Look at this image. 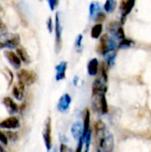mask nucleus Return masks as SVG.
I'll list each match as a JSON object with an SVG mask.
<instances>
[{
    "mask_svg": "<svg viewBox=\"0 0 151 152\" xmlns=\"http://www.w3.org/2000/svg\"><path fill=\"white\" fill-rule=\"evenodd\" d=\"M54 30H55V53H60L62 48V26L60 18V12H57L55 14Z\"/></svg>",
    "mask_w": 151,
    "mask_h": 152,
    "instance_id": "1",
    "label": "nucleus"
},
{
    "mask_svg": "<svg viewBox=\"0 0 151 152\" xmlns=\"http://www.w3.org/2000/svg\"><path fill=\"white\" fill-rule=\"evenodd\" d=\"M20 38L18 34H2L0 35V45L7 48L17 47L20 44Z\"/></svg>",
    "mask_w": 151,
    "mask_h": 152,
    "instance_id": "2",
    "label": "nucleus"
},
{
    "mask_svg": "<svg viewBox=\"0 0 151 152\" xmlns=\"http://www.w3.org/2000/svg\"><path fill=\"white\" fill-rule=\"evenodd\" d=\"M135 4V0H121L119 10L121 12V19L120 23L122 25L125 24L127 16L131 13L132 10L133 9V6Z\"/></svg>",
    "mask_w": 151,
    "mask_h": 152,
    "instance_id": "3",
    "label": "nucleus"
},
{
    "mask_svg": "<svg viewBox=\"0 0 151 152\" xmlns=\"http://www.w3.org/2000/svg\"><path fill=\"white\" fill-rule=\"evenodd\" d=\"M43 139L44 142L45 148L47 151H50L52 149V120L48 117L44 122V131H43Z\"/></svg>",
    "mask_w": 151,
    "mask_h": 152,
    "instance_id": "4",
    "label": "nucleus"
},
{
    "mask_svg": "<svg viewBox=\"0 0 151 152\" xmlns=\"http://www.w3.org/2000/svg\"><path fill=\"white\" fill-rule=\"evenodd\" d=\"M115 147L114 136L110 133H106L103 138L100 140V149L101 152H113Z\"/></svg>",
    "mask_w": 151,
    "mask_h": 152,
    "instance_id": "5",
    "label": "nucleus"
},
{
    "mask_svg": "<svg viewBox=\"0 0 151 152\" xmlns=\"http://www.w3.org/2000/svg\"><path fill=\"white\" fill-rule=\"evenodd\" d=\"M18 78H19V81L24 86H30L36 82V75L34 71L21 69L18 73Z\"/></svg>",
    "mask_w": 151,
    "mask_h": 152,
    "instance_id": "6",
    "label": "nucleus"
},
{
    "mask_svg": "<svg viewBox=\"0 0 151 152\" xmlns=\"http://www.w3.org/2000/svg\"><path fill=\"white\" fill-rule=\"evenodd\" d=\"M109 35L108 34H103L100 37V41L96 46V51L100 55L107 56L110 53L109 48Z\"/></svg>",
    "mask_w": 151,
    "mask_h": 152,
    "instance_id": "7",
    "label": "nucleus"
},
{
    "mask_svg": "<svg viewBox=\"0 0 151 152\" xmlns=\"http://www.w3.org/2000/svg\"><path fill=\"white\" fill-rule=\"evenodd\" d=\"M106 83L102 82L101 78H96L92 86V96L93 98L99 97L101 94H105L108 91V86L105 85Z\"/></svg>",
    "mask_w": 151,
    "mask_h": 152,
    "instance_id": "8",
    "label": "nucleus"
},
{
    "mask_svg": "<svg viewBox=\"0 0 151 152\" xmlns=\"http://www.w3.org/2000/svg\"><path fill=\"white\" fill-rule=\"evenodd\" d=\"M72 99L69 94H64L59 100L57 104V109L61 112H65L69 109V106L71 104Z\"/></svg>",
    "mask_w": 151,
    "mask_h": 152,
    "instance_id": "9",
    "label": "nucleus"
},
{
    "mask_svg": "<svg viewBox=\"0 0 151 152\" xmlns=\"http://www.w3.org/2000/svg\"><path fill=\"white\" fill-rule=\"evenodd\" d=\"M4 56L6 57V59L9 61V62L12 64V66L15 69H19L21 65V60L20 59V57L18 56V54H16L15 53H13L12 51H4Z\"/></svg>",
    "mask_w": 151,
    "mask_h": 152,
    "instance_id": "10",
    "label": "nucleus"
},
{
    "mask_svg": "<svg viewBox=\"0 0 151 152\" xmlns=\"http://www.w3.org/2000/svg\"><path fill=\"white\" fill-rule=\"evenodd\" d=\"M20 126L19 119L15 117H10L0 123V127L4 129H16Z\"/></svg>",
    "mask_w": 151,
    "mask_h": 152,
    "instance_id": "11",
    "label": "nucleus"
},
{
    "mask_svg": "<svg viewBox=\"0 0 151 152\" xmlns=\"http://www.w3.org/2000/svg\"><path fill=\"white\" fill-rule=\"evenodd\" d=\"M68 68V62L67 61H61L60 62L56 67V76H55V79L57 81H61L63 80L66 77V70Z\"/></svg>",
    "mask_w": 151,
    "mask_h": 152,
    "instance_id": "12",
    "label": "nucleus"
},
{
    "mask_svg": "<svg viewBox=\"0 0 151 152\" xmlns=\"http://www.w3.org/2000/svg\"><path fill=\"white\" fill-rule=\"evenodd\" d=\"M71 134L73 138L77 141H78L80 138L83 137V133H84V127L83 125L80 122H76L72 125L71 129H70Z\"/></svg>",
    "mask_w": 151,
    "mask_h": 152,
    "instance_id": "13",
    "label": "nucleus"
},
{
    "mask_svg": "<svg viewBox=\"0 0 151 152\" xmlns=\"http://www.w3.org/2000/svg\"><path fill=\"white\" fill-rule=\"evenodd\" d=\"M100 68V62L97 58H93L88 61L87 64V72L90 76H96L98 74Z\"/></svg>",
    "mask_w": 151,
    "mask_h": 152,
    "instance_id": "14",
    "label": "nucleus"
},
{
    "mask_svg": "<svg viewBox=\"0 0 151 152\" xmlns=\"http://www.w3.org/2000/svg\"><path fill=\"white\" fill-rule=\"evenodd\" d=\"M3 103L5 106V108H6V110H7V111H8V113L10 115H12V114H14V113H16L18 111V106L12 98L5 97L3 100Z\"/></svg>",
    "mask_w": 151,
    "mask_h": 152,
    "instance_id": "15",
    "label": "nucleus"
},
{
    "mask_svg": "<svg viewBox=\"0 0 151 152\" xmlns=\"http://www.w3.org/2000/svg\"><path fill=\"white\" fill-rule=\"evenodd\" d=\"M94 128H95V133H96V136L97 138H99L100 140L101 138L104 137V135L106 134V125L102 120H97L95 125H94Z\"/></svg>",
    "mask_w": 151,
    "mask_h": 152,
    "instance_id": "16",
    "label": "nucleus"
},
{
    "mask_svg": "<svg viewBox=\"0 0 151 152\" xmlns=\"http://www.w3.org/2000/svg\"><path fill=\"white\" fill-rule=\"evenodd\" d=\"M90 120H91V115H90V110L88 109H85L84 111V133H83V137L86 135V134L89 132L90 128Z\"/></svg>",
    "mask_w": 151,
    "mask_h": 152,
    "instance_id": "17",
    "label": "nucleus"
},
{
    "mask_svg": "<svg viewBox=\"0 0 151 152\" xmlns=\"http://www.w3.org/2000/svg\"><path fill=\"white\" fill-rule=\"evenodd\" d=\"M103 26L102 23H96L94 26L92 27L91 29V37L93 39H100L102 35Z\"/></svg>",
    "mask_w": 151,
    "mask_h": 152,
    "instance_id": "18",
    "label": "nucleus"
},
{
    "mask_svg": "<svg viewBox=\"0 0 151 152\" xmlns=\"http://www.w3.org/2000/svg\"><path fill=\"white\" fill-rule=\"evenodd\" d=\"M101 11V6H100V4L96 1L94 2H92L90 4V6H89V17H90V20H93L95 15Z\"/></svg>",
    "mask_w": 151,
    "mask_h": 152,
    "instance_id": "19",
    "label": "nucleus"
},
{
    "mask_svg": "<svg viewBox=\"0 0 151 152\" xmlns=\"http://www.w3.org/2000/svg\"><path fill=\"white\" fill-rule=\"evenodd\" d=\"M117 7V0H106L103 5V9L107 13H112Z\"/></svg>",
    "mask_w": 151,
    "mask_h": 152,
    "instance_id": "20",
    "label": "nucleus"
},
{
    "mask_svg": "<svg viewBox=\"0 0 151 152\" xmlns=\"http://www.w3.org/2000/svg\"><path fill=\"white\" fill-rule=\"evenodd\" d=\"M16 51H17L18 56L20 57V59L23 62H25L26 64H28V63L30 62V58H29V56H28L27 51H26L23 47H18Z\"/></svg>",
    "mask_w": 151,
    "mask_h": 152,
    "instance_id": "21",
    "label": "nucleus"
},
{
    "mask_svg": "<svg viewBox=\"0 0 151 152\" xmlns=\"http://www.w3.org/2000/svg\"><path fill=\"white\" fill-rule=\"evenodd\" d=\"M134 45L133 40L130 39V38H124L122 40H120L118 42V45H117V49H129L130 47H132Z\"/></svg>",
    "mask_w": 151,
    "mask_h": 152,
    "instance_id": "22",
    "label": "nucleus"
},
{
    "mask_svg": "<svg viewBox=\"0 0 151 152\" xmlns=\"http://www.w3.org/2000/svg\"><path fill=\"white\" fill-rule=\"evenodd\" d=\"M100 110L101 114L105 115L109 112V106H108V102L106 99L105 94H101L100 98Z\"/></svg>",
    "mask_w": 151,
    "mask_h": 152,
    "instance_id": "23",
    "label": "nucleus"
},
{
    "mask_svg": "<svg viewBox=\"0 0 151 152\" xmlns=\"http://www.w3.org/2000/svg\"><path fill=\"white\" fill-rule=\"evenodd\" d=\"M108 69L109 67L106 64V62H101V78L104 83H107L109 80V76H108Z\"/></svg>",
    "mask_w": 151,
    "mask_h": 152,
    "instance_id": "24",
    "label": "nucleus"
},
{
    "mask_svg": "<svg viewBox=\"0 0 151 152\" xmlns=\"http://www.w3.org/2000/svg\"><path fill=\"white\" fill-rule=\"evenodd\" d=\"M83 139H84V146L85 147V152H89L90 146H91V142H92V130L91 129L86 134V135L85 137H83Z\"/></svg>",
    "mask_w": 151,
    "mask_h": 152,
    "instance_id": "25",
    "label": "nucleus"
},
{
    "mask_svg": "<svg viewBox=\"0 0 151 152\" xmlns=\"http://www.w3.org/2000/svg\"><path fill=\"white\" fill-rule=\"evenodd\" d=\"M116 56H117V53H116V52H111V53H109L107 56H105V57L107 58L106 64L108 65V67H109V68L113 67V65L115 64Z\"/></svg>",
    "mask_w": 151,
    "mask_h": 152,
    "instance_id": "26",
    "label": "nucleus"
},
{
    "mask_svg": "<svg viewBox=\"0 0 151 152\" xmlns=\"http://www.w3.org/2000/svg\"><path fill=\"white\" fill-rule=\"evenodd\" d=\"M106 13L102 11H100L94 17L93 21H95L96 23H102L106 20Z\"/></svg>",
    "mask_w": 151,
    "mask_h": 152,
    "instance_id": "27",
    "label": "nucleus"
},
{
    "mask_svg": "<svg viewBox=\"0 0 151 152\" xmlns=\"http://www.w3.org/2000/svg\"><path fill=\"white\" fill-rule=\"evenodd\" d=\"M114 37H115L118 41H120V40H122V39L125 38V30H124L123 25H121V26L117 28V33H116V35H115Z\"/></svg>",
    "mask_w": 151,
    "mask_h": 152,
    "instance_id": "28",
    "label": "nucleus"
},
{
    "mask_svg": "<svg viewBox=\"0 0 151 152\" xmlns=\"http://www.w3.org/2000/svg\"><path fill=\"white\" fill-rule=\"evenodd\" d=\"M82 41H83V35L82 34H79L77 37L76 41H75V47L77 50V52L81 51L82 48H83V46H82Z\"/></svg>",
    "mask_w": 151,
    "mask_h": 152,
    "instance_id": "29",
    "label": "nucleus"
},
{
    "mask_svg": "<svg viewBox=\"0 0 151 152\" xmlns=\"http://www.w3.org/2000/svg\"><path fill=\"white\" fill-rule=\"evenodd\" d=\"M47 2L49 4L51 11H54L57 8V6H58L60 0H47Z\"/></svg>",
    "mask_w": 151,
    "mask_h": 152,
    "instance_id": "30",
    "label": "nucleus"
},
{
    "mask_svg": "<svg viewBox=\"0 0 151 152\" xmlns=\"http://www.w3.org/2000/svg\"><path fill=\"white\" fill-rule=\"evenodd\" d=\"M46 25H47V28H48L49 33H52L53 30V19H52L51 16L48 17L47 21H46Z\"/></svg>",
    "mask_w": 151,
    "mask_h": 152,
    "instance_id": "31",
    "label": "nucleus"
},
{
    "mask_svg": "<svg viewBox=\"0 0 151 152\" xmlns=\"http://www.w3.org/2000/svg\"><path fill=\"white\" fill-rule=\"evenodd\" d=\"M60 152H73L72 149L65 143H61L60 146Z\"/></svg>",
    "mask_w": 151,
    "mask_h": 152,
    "instance_id": "32",
    "label": "nucleus"
},
{
    "mask_svg": "<svg viewBox=\"0 0 151 152\" xmlns=\"http://www.w3.org/2000/svg\"><path fill=\"white\" fill-rule=\"evenodd\" d=\"M83 148H84V139L83 137L80 138L78 140V143H77V147L76 149V151L75 152H82L83 151Z\"/></svg>",
    "mask_w": 151,
    "mask_h": 152,
    "instance_id": "33",
    "label": "nucleus"
},
{
    "mask_svg": "<svg viewBox=\"0 0 151 152\" xmlns=\"http://www.w3.org/2000/svg\"><path fill=\"white\" fill-rule=\"evenodd\" d=\"M0 142L4 145H7V143H8V139H7L6 135L4 133H2L1 131H0Z\"/></svg>",
    "mask_w": 151,
    "mask_h": 152,
    "instance_id": "34",
    "label": "nucleus"
},
{
    "mask_svg": "<svg viewBox=\"0 0 151 152\" xmlns=\"http://www.w3.org/2000/svg\"><path fill=\"white\" fill-rule=\"evenodd\" d=\"M77 82H78V77L76 76V77H74V79H73V84H74L75 86H77Z\"/></svg>",
    "mask_w": 151,
    "mask_h": 152,
    "instance_id": "35",
    "label": "nucleus"
},
{
    "mask_svg": "<svg viewBox=\"0 0 151 152\" xmlns=\"http://www.w3.org/2000/svg\"><path fill=\"white\" fill-rule=\"evenodd\" d=\"M0 152H5V151L4 150V148L0 145Z\"/></svg>",
    "mask_w": 151,
    "mask_h": 152,
    "instance_id": "36",
    "label": "nucleus"
},
{
    "mask_svg": "<svg viewBox=\"0 0 151 152\" xmlns=\"http://www.w3.org/2000/svg\"><path fill=\"white\" fill-rule=\"evenodd\" d=\"M1 13H2V11H1V8H0V17H1Z\"/></svg>",
    "mask_w": 151,
    "mask_h": 152,
    "instance_id": "37",
    "label": "nucleus"
},
{
    "mask_svg": "<svg viewBox=\"0 0 151 152\" xmlns=\"http://www.w3.org/2000/svg\"><path fill=\"white\" fill-rule=\"evenodd\" d=\"M0 47H1V45H0Z\"/></svg>",
    "mask_w": 151,
    "mask_h": 152,
    "instance_id": "38",
    "label": "nucleus"
}]
</instances>
